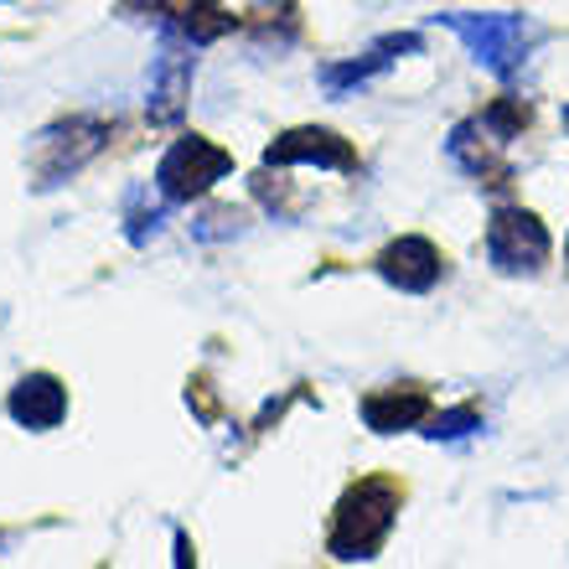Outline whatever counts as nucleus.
<instances>
[{
	"mask_svg": "<svg viewBox=\"0 0 569 569\" xmlns=\"http://www.w3.org/2000/svg\"><path fill=\"white\" fill-rule=\"evenodd\" d=\"M11 420L21 430H52V425L68 420V389H62L52 373H27L6 399Z\"/></svg>",
	"mask_w": 569,
	"mask_h": 569,
	"instance_id": "nucleus-10",
	"label": "nucleus"
},
{
	"mask_svg": "<svg viewBox=\"0 0 569 569\" xmlns=\"http://www.w3.org/2000/svg\"><path fill=\"white\" fill-rule=\"evenodd\" d=\"M446 27L461 37L471 52H477L481 68H492L497 78H512L523 68L528 47L539 42V27L528 21V16H512V11H487V16H446Z\"/></svg>",
	"mask_w": 569,
	"mask_h": 569,
	"instance_id": "nucleus-4",
	"label": "nucleus"
},
{
	"mask_svg": "<svg viewBox=\"0 0 569 569\" xmlns=\"http://www.w3.org/2000/svg\"><path fill=\"white\" fill-rule=\"evenodd\" d=\"M399 502H405V492L389 477H368L358 487H347V497L337 502V518H331L327 549L337 559H373L399 523Z\"/></svg>",
	"mask_w": 569,
	"mask_h": 569,
	"instance_id": "nucleus-1",
	"label": "nucleus"
},
{
	"mask_svg": "<svg viewBox=\"0 0 569 569\" xmlns=\"http://www.w3.org/2000/svg\"><path fill=\"white\" fill-rule=\"evenodd\" d=\"M389 52H420V37L415 31H405V37H383V42L368 52V58L358 62H331V68H321V83H327L331 93H342V89H358V83H368L373 73H383L389 68Z\"/></svg>",
	"mask_w": 569,
	"mask_h": 569,
	"instance_id": "nucleus-12",
	"label": "nucleus"
},
{
	"mask_svg": "<svg viewBox=\"0 0 569 569\" xmlns=\"http://www.w3.org/2000/svg\"><path fill=\"white\" fill-rule=\"evenodd\" d=\"M177 565H192V543L181 539V533H177Z\"/></svg>",
	"mask_w": 569,
	"mask_h": 569,
	"instance_id": "nucleus-15",
	"label": "nucleus"
},
{
	"mask_svg": "<svg viewBox=\"0 0 569 569\" xmlns=\"http://www.w3.org/2000/svg\"><path fill=\"white\" fill-rule=\"evenodd\" d=\"M565 130H569V104H565Z\"/></svg>",
	"mask_w": 569,
	"mask_h": 569,
	"instance_id": "nucleus-17",
	"label": "nucleus"
},
{
	"mask_svg": "<svg viewBox=\"0 0 569 569\" xmlns=\"http://www.w3.org/2000/svg\"><path fill=\"white\" fill-rule=\"evenodd\" d=\"M430 420V393L425 389H378L362 399V425L373 435H399Z\"/></svg>",
	"mask_w": 569,
	"mask_h": 569,
	"instance_id": "nucleus-11",
	"label": "nucleus"
},
{
	"mask_svg": "<svg viewBox=\"0 0 569 569\" xmlns=\"http://www.w3.org/2000/svg\"><path fill=\"white\" fill-rule=\"evenodd\" d=\"M161 223H166V197L161 202H146V187H136V192L124 197V239L136 243V249H146L161 233Z\"/></svg>",
	"mask_w": 569,
	"mask_h": 569,
	"instance_id": "nucleus-13",
	"label": "nucleus"
},
{
	"mask_svg": "<svg viewBox=\"0 0 569 569\" xmlns=\"http://www.w3.org/2000/svg\"><path fill=\"white\" fill-rule=\"evenodd\" d=\"M471 430H481V415L471 405H461V409H446V415H435L430 420V440H461V435H471Z\"/></svg>",
	"mask_w": 569,
	"mask_h": 569,
	"instance_id": "nucleus-14",
	"label": "nucleus"
},
{
	"mask_svg": "<svg viewBox=\"0 0 569 569\" xmlns=\"http://www.w3.org/2000/svg\"><path fill=\"white\" fill-rule=\"evenodd\" d=\"M378 274H383L389 284H399V290H409V296H425V290H435V284H440L446 259H440V249H435L430 239L405 233V239H393L389 249L378 254Z\"/></svg>",
	"mask_w": 569,
	"mask_h": 569,
	"instance_id": "nucleus-9",
	"label": "nucleus"
},
{
	"mask_svg": "<svg viewBox=\"0 0 569 569\" xmlns=\"http://www.w3.org/2000/svg\"><path fill=\"white\" fill-rule=\"evenodd\" d=\"M187 93H192V42L177 31H161V58H156L146 99L150 124H177L187 109Z\"/></svg>",
	"mask_w": 569,
	"mask_h": 569,
	"instance_id": "nucleus-7",
	"label": "nucleus"
},
{
	"mask_svg": "<svg viewBox=\"0 0 569 569\" xmlns=\"http://www.w3.org/2000/svg\"><path fill=\"white\" fill-rule=\"evenodd\" d=\"M565 254H569V243H565Z\"/></svg>",
	"mask_w": 569,
	"mask_h": 569,
	"instance_id": "nucleus-18",
	"label": "nucleus"
},
{
	"mask_svg": "<svg viewBox=\"0 0 569 569\" xmlns=\"http://www.w3.org/2000/svg\"><path fill=\"white\" fill-rule=\"evenodd\" d=\"M523 124H528V104H518V99H497L487 114L461 120L456 130H450V140H446L450 161L461 166V171H471V177H481V181L508 177L502 150L523 136Z\"/></svg>",
	"mask_w": 569,
	"mask_h": 569,
	"instance_id": "nucleus-3",
	"label": "nucleus"
},
{
	"mask_svg": "<svg viewBox=\"0 0 569 569\" xmlns=\"http://www.w3.org/2000/svg\"><path fill=\"white\" fill-rule=\"evenodd\" d=\"M264 166H321V171H358V150L347 146L342 136H331V130L300 124V130H284V136L264 150Z\"/></svg>",
	"mask_w": 569,
	"mask_h": 569,
	"instance_id": "nucleus-8",
	"label": "nucleus"
},
{
	"mask_svg": "<svg viewBox=\"0 0 569 569\" xmlns=\"http://www.w3.org/2000/svg\"><path fill=\"white\" fill-rule=\"evenodd\" d=\"M233 171V156L223 146H212L208 136H181L171 140V150L161 156L156 166V192L166 202H197V197H208L218 181Z\"/></svg>",
	"mask_w": 569,
	"mask_h": 569,
	"instance_id": "nucleus-5",
	"label": "nucleus"
},
{
	"mask_svg": "<svg viewBox=\"0 0 569 569\" xmlns=\"http://www.w3.org/2000/svg\"><path fill=\"white\" fill-rule=\"evenodd\" d=\"M187 6H218V0H187Z\"/></svg>",
	"mask_w": 569,
	"mask_h": 569,
	"instance_id": "nucleus-16",
	"label": "nucleus"
},
{
	"mask_svg": "<svg viewBox=\"0 0 569 569\" xmlns=\"http://www.w3.org/2000/svg\"><path fill=\"white\" fill-rule=\"evenodd\" d=\"M555 254L549 228L533 218L528 208H497L487 223V259L502 274H539Z\"/></svg>",
	"mask_w": 569,
	"mask_h": 569,
	"instance_id": "nucleus-6",
	"label": "nucleus"
},
{
	"mask_svg": "<svg viewBox=\"0 0 569 569\" xmlns=\"http://www.w3.org/2000/svg\"><path fill=\"white\" fill-rule=\"evenodd\" d=\"M109 130H114V124L99 120V114H68V120L47 124L27 150L31 187H37V192H52V187H62L68 177H78V171L109 146Z\"/></svg>",
	"mask_w": 569,
	"mask_h": 569,
	"instance_id": "nucleus-2",
	"label": "nucleus"
}]
</instances>
